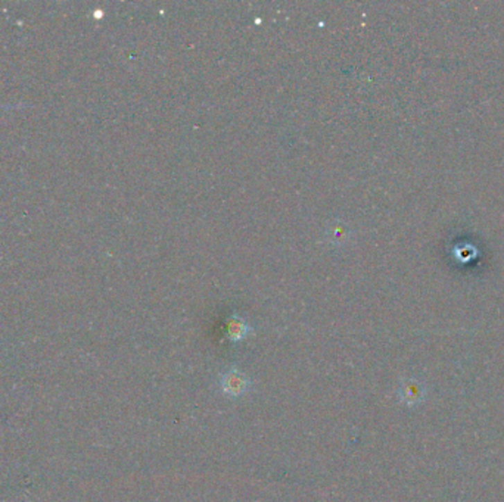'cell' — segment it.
Masks as SVG:
<instances>
[{
  "label": "cell",
  "instance_id": "obj_1",
  "mask_svg": "<svg viewBox=\"0 0 504 502\" xmlns=\"http://www.w3.org/2000/svg\"><path fill=\"white\" fill-rule=\"evenodd\" d=\"M252 379L248 375H245L242 370L234 367L223 371L218 377L220 392L230 400L242 398V396L252 391Z\"/></svg>",
  "mask_w": 504,
  "mask_h": 502
},
{
  "label": "cell",
  "instance_id": "obj_2",
  "mask_svg": "<svg viewBox=\"0 0 504 502\" xmlns=\"http://www.w3.org/2000/svg\"><path fill=\"white\" fill-rule=\"evenodd\" d=\"M252 332L251 327L248 325L243 319H241L239 315H232V317L227 320V337L229 341L232 342H241L243 339L248 337V334Z\"/></svg>",
  "mask_w": 504,
  "mask_h": 502
}]
</instances>
